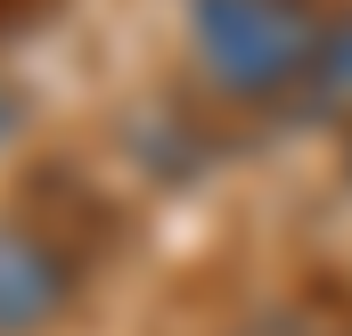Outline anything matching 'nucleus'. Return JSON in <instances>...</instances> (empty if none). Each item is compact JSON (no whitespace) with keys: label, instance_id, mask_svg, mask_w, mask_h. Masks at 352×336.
Segmentation results:
<instances>
[{"label":"nucleus","instance_id":"obj_6","mask_svg":"<svg viewBox=\"0 0 352 336\" xmlns=\"http://www.w3.org/2000/svg\"><path fill=\"white\" fill-rule=\"evenodd\" d=\"M344 156H352V148H344Z\"/></svg>","mask_w":352,"mask_h":336},{"label":"nucleus","instance_id":"obj_1","mask_svg":"<svg viewBox=\"0 0 352 336\" xmlns=\"http://www.w3.org/2000/svg\"><path fill=\"white\" fill-rule=\"evenodd\" d=\"M336 8L320 0H188V50L197 74L263 115H303L311 107V74L328 50Z\"/></svg>","mask_w":352,"mask_h":336},{"label":"nucleus","instance_id":"obj_2","mask_svg":"<svg viewBox=\"0 0 352 336\" xmlns=\"http://www.w3.org/2000/svg\"><path fill=\"white\" fill-rule=\"evenodd\" d=\"M66 287H74V262L50 246V238H33V230H16V222H0V328L25 336L41 328L58 304H66Z\"/></svg>","mask_w":352,"mask_h":336},{"label":"nucleus","instance_id":"obj_4","mask_svg":"<svg viewBox=\"0 0 352 336\" xmlns=\"http://www.w3.org/2000/svg\"><path fill=\"white\" fill-rule=\"evenodd\" d=\"M303 115L311 123L352 115V8H336V25H328V50H320V74H311V107Z\"/></svg>","mask_w":352,"mask_h":336},{"label":"nucleus","instance_id":"obj_5","mask_svg":"<svg viewBox=\"0 0 352 336\" xmlns=\"http://www.w3.org/2000/svg\"><path fill=\"white\" fill-rule=\"evenodd\" d=\"M0 123H8V107H0Z\"/></svg>","mask_w":352,"mask_h":336},{"label":"nucleus","instance_id":"obj_3","mask_svg":"<svg viewBox=\"0 0 352 336\" xmlns=\"http://www.w3.org/2000/svg\"><path fill=\"white\" fill-rule=\"evenodd\" d=\"M238 336H352V295H328V287L278 295V304H263Z\"/></svg>","mask_w":352,"mask_h":336}]
</instances>
